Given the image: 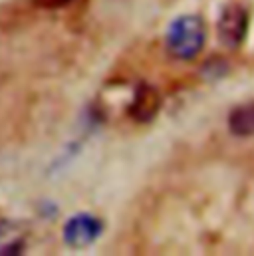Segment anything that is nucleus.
Listing matches in <instances>:
<instances>
[{"label": "nucleus", "instance_id": "nucleus-2", "mask_svg": "<svg viewBox=\"0 0 254 256\" xmlns=\"http://www.w3.org/2000/svg\"><path fill=\"white\" fill-rule=\"evenodd\" d=\"M248 34V10L240 4H226L216 20V36L224 48L236 50Z\"/></svg>", "mask_w": 254, "mask_h": 256}, {"label": "nucleus", "instance_id": "nucleus-1", "mask_svg": "<svg viewBox=\"0 0 254 256\" xmlns=\"http://www.w3.org/2000/svg\"><path fill=\"white\" fill-rule=\"evenodd\" d=\"M204 44H206V24L198 14L177 16L165 32V46L169 54L177 60L196 58L202 52Z\"/></svg>", "mask_w": 254, "mask_h": 256}, {"label": "nucleus", "instance_id": "nucleus-6", "mask_svg": "<svg viewBox=\"0 0 254 256\" xmlns=\"http://www.w3.org/2000/svg\"><path fill=\"white\" fill-rule=\"evenodd\" d=\"M76 0H32V4L40 10H62L66 6H70Z\"/></svg>", "mask_w": 254, "mask_h": 256}, {"label": "nucleus", "instance_id": "nucleus-4", "mask_svg": "<svg viewBox=\"0 0 254 256\" xmlns=\"http://www.w3.org/2000/svg\"><path fill=\"white\" fill-rule=\"evenodd\" d=\"M161 112V94L149 86V84H139L137 90L133 92V100L127 106V114L133 122L137 124H151Z\"/></svg>", "mask_w": 254, "mask_h": 256}, {"label": "nucleus", "instance_id": "nucleus-5", "mask_svg": "<svg viewBox=\"0 0 254 256\" xmlns=\"http://www.w3.org/2000/svg\"><path fill=\"white\" fill-rule=\"evenodd\" d=\"M228 131L234 137H254V102L236 106L228 114Z\"/></svg>", "mask_w": 254, "mask_h": 256}, {"label": "nucleus", "instance_id": "nucleus-3", "mask_svg": "<svg viewBox=\"0 0 254 256\" xmlns=\"http://www.w3.org/2000/svg\"><path fill=\"white\" fill-rule=\"evenodd\" d=\"M104 228H106V224L100 216L90 214V212H78V214L70 216L64 224V242L70 248H78V250L92 246L104 234Z\"/></svg>", "mask_w": 254, "mask_h": 256}]
</instances>
